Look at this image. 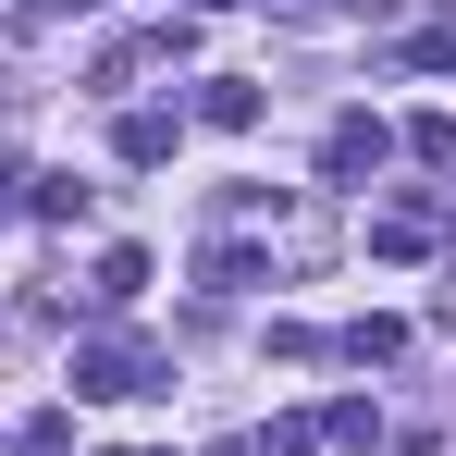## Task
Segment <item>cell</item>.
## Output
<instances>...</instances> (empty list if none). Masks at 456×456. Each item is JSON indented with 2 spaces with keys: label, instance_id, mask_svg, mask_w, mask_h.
Masks as SVG:
<instances>
[{
  "label": "cell",
  "instance_id": "10",
  "mask_svg": "<svg viewBox=\"0 0 456 456\" xmlns=\"http://www.w3.org/2000/svg\"><path fill=\"white\" fill-rule=\"evenodd\" d=\"M407 149L432 160V173H456V111H419V124H407Z\"/></svg>",
  "mask_w": 456,
  "mask_h": 456
},
{
  "label": "cell",
  "instance_id": "11",
  "mask_svg": "<svg viewBox=\"0 0 456 456\" xmlns=\"http://www.w3.org/2000/svg\"><path fill=\"white\" fill-rule=\"evenodd\" d=\"M370 247H382V259H419V247H432V223H419V210H395V223H370Z\"/></svg>",
  "mask_w": 456,
  "mask_h": 456
},
{
  "label": "cell",
  "instance_id": "2",
  "mask_svg": "<svg viewBox=\"0 0 456 456\" xmlns=\"http://www.w3.org/2000/svg\"><path fill=\"white\" fill-rule=\"evenodd\" d=\"M382 149H395V124H370V111H346V124L321 136V185H358V173H382Z\"/></svg>",
  "mask_w": 456,
  "mask_h": 456
},
{
  "label": "cell",
  "instance_id": "7",
  "mask_svg": "<svg viewBox=\"0 0 456 456\" xmlns=\"http://www.w3.org/2000/svg\"><path fill=\"white\" fill-rule=\"evenodd\" d=\"M321 444H382V407L370 395H333V407H321Z\"/></svg>",
  "mask_w": 456,
  "mask_h": 456
},
{
  "label": "cell",
  "instance_id": "16",
  "mask_svg": "<svg viewBox=\"0 0 456 456\" xmlns=\"http://www.w3.org/2000/svg\"><path fill=\"white\" fill-rule=\"evenodd\" d=\"M210 456H259V444H210Z\"/></svg>",
  "mask_w": 456,
  "mask_h": 456
},
{
  "label": "cell",
  "instance_id": "9",
  "mask_svg": "<svg viewBox=\"0 0 456 456\" xmlns=\"http://www.w3.org/2000/svg\"><path fill=\"white\" fill-rule=\"evenodd\" d=\"M62 444H75V419H62V407H37L25 432H0V456H62Z\"/></svg>",
  "mask_w": 456,
  "mask_h": 456
},
{
  "label": "cell",
  "instance_id": "6",
  "mask_svg": "<svg viewBox=\"0 0 456 456\" xmlns=\"http://www.w3.org/2000/svg\"><path fill=\"white\" fill-rule=\"evenodd\" d=\"M198 272H210V297H247V284H272V259H259V247H210V259H198Z\"/></svg>",
  "mask_w": 456,
  "mask_h": 456
},
{
  "label": "cell",
  "instance_id": "4",
  "mask_svg": "<svg viewBox=\"0 0 456 456\" xmlns=\"http://www.w3.org/2000/svg\"><path fill=\"white\" fill-rule=\"evenodd\" d=\"M173 136H185V111H124V136H111V149L136 160V173H160V160H173Z\"/></svg>",
  "mask_w": 456,
  "mask_h": 456
},
{
  "label": "cell",
  "instance_id": "15",
  "mask_svg": "<svg viewBox=\"0 0 456 456\" xmlns=\"http://www.w3.org/2000/svg\"><path fill=\"white\" fill-rule=\"evenodd\" d=\"M12 185H25V173H12V149H0V210H12Z\"/></svg>",
  "mask_w": 456,
  "mask_h": 456
},
{
  "label": "cell",
  "instance_id": "1",
  "mask_svg": "<svg viewBox=\"0 0 456 456\" xmlns=\"http://www.w3.org/2000/svg\"><path fill=\"white\" fill-rule=\"evenodd\" d=\"M75 395H99V407H136V395H173V370H160L136 333H86V346H75Z\"/></svg>",
  "mask_w": 456,
  "mask_h": 456
},
{
  "label": "cell",
  "instance_id": "3",
  "mask_svg": "<svg viewBox=\"0 0 456 456\" xmlns=\"http://www.w3.org/2000/svg\"><path fill=\"white\" fill-rule=\"evenodd\" d=\"M198 124L247 136V124H259V75H210V86H198Z\"/></svg>",
  "mask_w": 456,
  "mask_h": 456
},
{
  "label": "cell",
  "instance_id": "14",
  "mask_svg": "<svg viewBox=\"0 0 456 456\" xmlns=\"http://www.w3.org/2000/svg\"><path fill=\"white\" fill-rule=\"evenodd\" d=\"M75 12H99V0H25L12 25H75Z\"/></svg>",
  "mask_w": 456,
  "mask_h": 456
},
{
  "label": "cell",
  "instance_id": "5",
  "mask_svg": "<svg viewBox=\"0 0 456 456\" xmlns=\"http://www.w3.org/2000/svg\"><path fill=\"white\" fill-rule=\"evenodd\" d=\"M149 297V247H99V308H136Z\"/></svg>",
  "mask_w": 456,
  "mask_h": 456
},
{
  "label": "cell",
  "instance_id": "8",
  "mask_svg": "<svg viewBox=\"0 0 456 456\" xmlns=\"http://www.w3.org/2000/svg\"><path fill=\"white\" fill-rule=\"evenodd\" d=\"M25 210H37V223H86V185H75V173H37Z\"/></svg>",
  "mask_w": 456,
  "mask_h": 456
},
{
  "label": "cell",
  "instance_id": "12",
  "mask_svg": "<svg viewBox=\"0 0 456 456\" xmlns=\"http://www.w3.org/2000/svg\"><path fill=\"white\" fill-rule=\"evenodd\" d=\"M259 456H321V419H308V407H297V419H272V432H259Z\"/></svg>",
  "mask_w": 456,
  "mask_h": 456
},
{
  "label": "cell",
  "instance_id": "13",
  "mask_svg": "<svg viewBox=\"0 0 456 456\" xmlns=\"http://www.w3.org/2000/svg\"><path fill=\"white\" fill-rule=\"evenodd\" d=\"M407 62H432V75H456V25H419V37H407Z\"/></svg>",
  "mask_w": 456,
  "mask_h": 456
}]
</instances>
